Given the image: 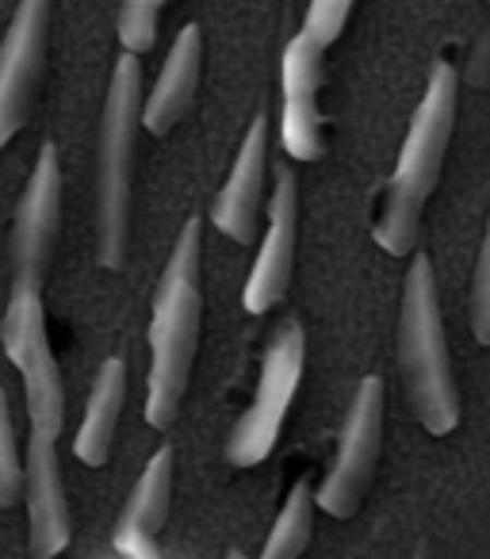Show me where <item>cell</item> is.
<instances>
[{
  "label": "cell",
  "mask_w": 490,
  "mask_h": 559,
  "mask_svg": "<svg viewBox=\"0 0 490 559\" xmlns=\"http://www.w3.org/2000/svg\"><path fill=\"white\" fill-rule=\"evenodd\" d=\"M127 406V360L108 357L93 380V391L85 399L77 437H73V456L85 467H104L116 449V429Z\"/></svg>",
  "instance_id": "15"
},
{
  "label": "cell",
  "mask_w": 490,
  "mask_h": 559,
  "mask_svg": "<svg viewBox=\"0 0 490 559\" xmlns=\"http://www.w3.org/2000/svg\"><path fill=\"white\" fill-rule=\"evenodd\" d=\"M471 330L479 337V345H490V218L482 230L479 261H475L471 276Z\"/></svg>",
  "instance_id": "20"
},
{
  "label": "cell",
  "mask_w": 490,
  "mask_h": 559,
  "mask_svg": "<svg viewBox=\"0 0 490 559\" xmlns=\"http://www.w3.org/2000/svg\"><path fill=\"white\" fill-rule=\"evenodd\" d=\"M265 180H268V111L261 108L253 116L246 139H241L238 154H234L230 177L223 180V188L211 200V223H215L218 234H226L238 246H250L258 238Z\"/></svg>",
  "instance_id": "12"
},
{
  "label": "cell",
  "mask_w": 490,
  "mask_h": 559,
  "mask_svg": "<svg viewBox=\"0 0 490 559\" xmlns=\"http://www.w3.org/2000/svg\"><path fill=\"white\" fill-rule=\"evenodd\" d=\"M352 4H357V0H311V4H307L303 32L311 35L322 50H330L345 35V27H349Z\"/></svg>",
  "instance_id": "19"
},
{
  "label": "cell",
  "mask_w": 490,
  "mask_h": 559,
  "mask_svg": "<svg viewBox=\"0 0 490 559\" xmlns=\"http://www.w3.org/2000/svg\"><path fill=\"white\" fill-rule=\"evenodd\" d=\"M200 70H203V32L200 24H184L172 39L165 66L157 73L154 88L142 100V131L165 139L180 119L188 116L200 88Z\"/></svg>",
  "instance_id": "14"
},
{
  "label": "cell",
  "mask_w": 490,
  "mask_h": 559,
  "mask_svg": "<svg viewBox=\"0 0 490 559\" xmlns=\"http://www.w3.org/2000/svg\"><path fill=\"white\" fill-rule=\"evenodd\" d=\"M172 444H162L154 456L146 460L139 483H134L131 498H127L123 513L116 521V533H111V548L127 559H162L157 551V536L165 528L169 518V502H172Z\"/></svg>",
  "instance_id": "13"
},
{
  "label": "cell",
  "mask_w": 490,
  "mask_h": 559,
  "mask_svg": "<svg viewBox=\"0 0 490 559\" xmlns=\"http://www.w3.org/2000/svg\"><path fill=\"white\" fill-rule=\"evenodd\" d=\"M456 108H459V73L452 62H433L426 81L421 104L414 108V119L406 127L398 165L383 192V207L375 215V241L391 257H406L418 241L421 211L441 180V165L449 154L452 131H456Z\"/></svg>",
  "instance_id": "3"
},
{
  "label": "cell",
  "mask_w": 490,
  "mask_h": 559,
  "mask_svg": "<svg viewBox=\"0 0 490 559\" xmlns=\"http://www.w3.org/2000/svg\"><path fill=\"white\" fill-rule=\"evenodd\" d=\"M203 218L180 226L172 253L162 269L150 307V376L142 418L154 429H169L192 383L203 326Z\"/></svg>",
  "instance_id": "2"
},
{
  "label": "cell",
  "mask_w": 490,
  "mask_h": 559,
  "mask_svg": "<svg viewBox=\"0 0 490 559\" xmlns=\"http://www.w3.org/2000/svg\"><path fill=\"white\" fill-rule=\"evenodd\" d=\"M226 559H250V556H241L238 548H230V551H226Z\"/></svg>",
  "instance_id": "21"
},
{
  "label": "cell",
  "mask_w": 490,
  "mask_h": 559,
  "mask_svg": "<svg viewBox=\"0 0 490 559\" xmlns=\"http://www.w3.org/2000/svg\"><path fill=\"white\" fill-rule=\"evenodd\" d=\"M27 490V449H20L16 418H12V399L0 388V510L24 502Z\"/></svg>",
  "instance_id": "17"
},
{
  "label": "cell",
  "mask_w": 490,
  "mask_h": 559,
  "mask_svg": "<svg viewBox=\"0 0 490 559\" xmlns=\"http://www.w3.org/2000/svg\"><path fill=\"white\" fill-rule=\"evenodd\" d=\"M303 368L307 334L296 319H288L265 349L253 403L241 411V418L234 421L230 437H226V460L234 467H258L276 452L284 437V421H288L299 383H303Z\"/></svg>",
  "instance_id": "6"
},
{
  "label": "cell",
  "mask_w": 490,
  "mask_h": 559,
  "mask_svg": "<svg viewBox=\"0 0 490 559\" xmlns=\"http://www.w3.org/2000/svg\"><path fill=\"white\" fill-rule=\"evenodd\" d=\"M383 403H387V388L380 376L360 380L349 414H345L342 437H337L334 460L314 487V502L330 518H352L372 487L383 449Z\"/></svg>",
  "instance_id": "7"
},
{
  "label": "cell",
  "mask_w": 490,
  "mask_h": 559,
  "mask_svg": "<svg viewBox=\"0 0 490 559\" xmlns=\"http://www.w3.org/2000/svg\"><path fill=\"white\" fill-rule=\"evenodd\" d=\"M142 55H123L111 66L108 96L100 116L96 146V257L108 272L127 264L131 246V200H134V157L142 131Z\"/></svg>",
  "instance_id": "4"
},
{
  "label": "cell",
  "mask_w": 490,
  "mask_h": 559,
  "mask_svg": "<svg viewBox=\"0 0 490 559\" xmlns=\"http://www.w3.org/2000/svg\"><path fill=\"white\" fill-rule=\"evenodd\" d=\"M296 246H299V180L291 169H280L276 192L268 195V226L261 238L258 261L241 292V307L250 314H268L288 296L291 272H296Z\"/></svg>",
  "instance_id": "10"
},
{
  "label": "cell",
  "mask_w": 490,
  "mask_h": 559,
  "mask_svg": "<svg viewBox=\"0 0 490 559\" xmlns=\"http://www.w3.org/2000/svg\"><path fill=\"white\" fill-rule=\"evenodd\" d=\"M398 365L406 376V399L421 426L433 437H449L459 421V388L444 337L441 296L433 261L418 253L406 272L403 314H398Z\"/></svg>",
  "instance_id": "5"
},
{
  "label": "cell",
  "mask_w": 490,
  "mask_h": 559,
  "mask_svg": "<svg viewBox=\"0 0 490 559\" xmlns=\"http://www.w3.org/2000/svg\"><path fill=\"white\" fill-rule=\"evenodd\" d=\"M322 55H326V50L307 32H299L296 39L284 47L280 142H284V150H288V157H296V162H319V157L326 154V134H322V108H319Z\"/></svg>",
  "instance_id": "11"
},
{
  "label": "cell",
  "mask_w": 490,
  "mask_h": 559,
  "mask_svg": "<svg viewBox=\"0 0 490 559\" xmlns=\"http://www.w3.org/2000/svg\"><path fill=\"white\" fill-rule=\"evenodd\" d=\"M0 345L20 372L27 399V548L35 559H55L70 548L73 518L62 452H58L65 429V380L62 365L50 349L43 288L9 292V307L0 319Z\"/></svg>",
  "instance_id": "1"
},
{
  "label": "cell",
  "mask_w": 490,
  "mask_h": 559,
  "mask_svg": "<svg viewBox=\"0 0 490 559\" xmlns=\"http://www.w3.org/2000/svg\"><path fill=\"white\" fill-rule=\"evenodd\" d=\"M50 4L55 0H20L9 32L0 39V150L32 119L43 66H47Z\"/></svg>",
  "instance_id": "9"
},
{
  "label": "cell",
  "mask_w": 490,
  "mask_h": 559,
  "mask_svg": "<svg viewBox=\"0 0 490 559\" xmlns=\"http://www.w3.org/2000/svg\"><path fill=\"white\" fill-rule=\"evenodd\" d=\"M169 0H123L119 9V47L131 50V55H146L157 43V27H162V12Z\"/></svg>",
  "instance_id": "18"
},
{
  "label": "cell",
  "mask_w": 490,
  "mask_h": 559,
  "mask_svg": "<svg viewBox=\"0 0 490 559\" xmlns=\"http://www.w3.org/2000/svg\"><path fill=\"white\" fill-rule=\"evenodd\" d=\"M314 513H319V502H314V487L307 479H299L296 487L288 490V502L276 513V525L268 533L265 548H261L258 559H299L311 544L314 533Z\"/></svg>",
  "instance_id": "16"
},
{
  "label": "cell",
  "mask_w": 490,
  "mask_h": 559,
  "mask_svg": "<svg viewBox=\"0 0 490 559\" xmlns=\"http://www.w3.org/2000/svg\"><path fill=\"white\" fill-rule=\"evenodd\" d=\"M62 238V157L55 142H43L32 177L12 215V288H43Z\"/></svg>",
  "instance_id": "8"
}]
</instances>
